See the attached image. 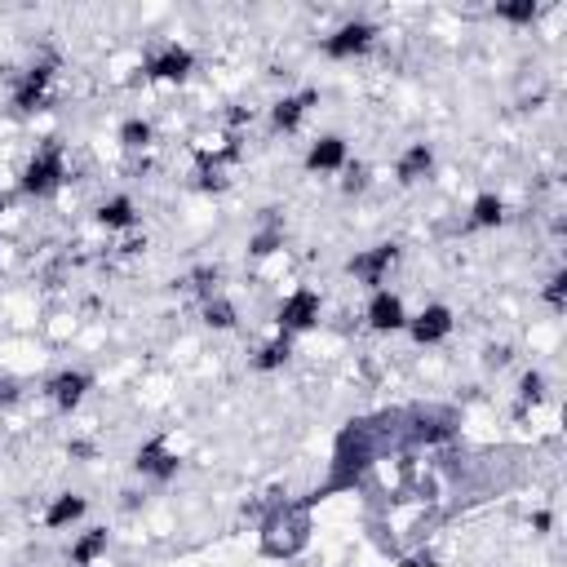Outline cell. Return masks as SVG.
Returning <instances> with one entry per match:
<instances>
[{"label": "cell", "instance_id": "cell-23", "mask_svg": "<svg viewBox=\"0 0 567 567\" xmlns=\"http://www.w3.org/2000/svg\"><path fill=\"white\" fill-rule=\"evenodd\" d=\"M492 14L510 27H532L536 18H541V5H536V0H505V5H497Z\"/></svg>", "mask_w": 567, "mask_h": 567}, {"label": "cell", "instance_id": "cell-6", "mask_svg": "<svg viewBox=\"0 0 567 567\" xmlns=\"http://www.w3.org/2000/svg\"><path fill=\"white\" fill-rule=\"evenodd\" d=\"M395 262H399V244L381 240V244H373V249H359L355 257H350L346 275H350V280H359L368 293H373V288H386V275L395 271Z\"/></svg>", "mask_w": 567, "mask_h": 567}, {"label": "cell", "instance_id": "cell-21", "mask_svg": "<svg viewBox=\"0 0 567 567\" xmlns=\"http://www.w3.org/2000/svg\"><path fill=\"white\" fill-rule=\"evenodd\" d=\"M116 142L125 151H147L151 142H156V125H151L147 116H125L120 120V129H116Z\"/></svg>", "mask_w": 567, "mask_h": 567}, {"label": "cell", "instance_id": "cell-19", "mask_svg": "<svg viewBox=\"0 0 567 567\" xmlns=\"http://www.w3.org/2000/svg\"><path fill=\"white\" fill-rule=\"evenodd\" d=\"M466 218H470L474 231H497V226L505 222V195L501 191H479L470 200Z\"/></svg>", "mask_w": 567, "mask_h": 567}, {"label": "cell", "instance_id": "cell-14", "mask_svg": "<svg viewBox=\"0 0 567 567\" xmlns=\"http://www.w3.org/2000/svg\"><path fill=\"white\" fill-rule=\"evenodd\" d=\"M89 514V497L85 492H58V497H49L45 514H40V528L45 532H71L80 528Z\"/></svg>", "mask_w": 567, "mask_h": 567}, {"label": "cell", "instance_id": "cell-5", "mask_svg": "<svg viewBox=\"0 0 567 567\" xmlns=\"http://www.w3.org/2000/svg\"><path fill=\"white\" fill-rule=\"evenodd\" d=\"M377 23H368V18H346V23H337L333 32L324 36V54L333 58V63H350V58H364L368 49L377 45Z\"/></svg>", "mask_w": 567, "mask_h": 567}, {"label": "cell", "instance_id": "cell-8", "mask_svg": "<svg viewBox=\"0 0 567 567\" xmlns=\"http://www.w3.org/2000/svg\"><path fill=\"white\" fill-rule=\"evenodd\" d=\"M54 63H32L23 71V76L14 80V94H9V107L18 111V116H36V111H45L49 102V89H54Z\"/></svg>", "mask_w": 567, "mask_h": 567}, {"label": "cell", "instance_id": "cell-30", "mask_svg": "<svg viewBox=\"0 0 567 567\" xmlns=\"http://www.w3.org/2000/svg\"><path fill=\"white\" fill-rule=\"evenodd\" d=\"M5 213H9V200H5V195H0V218H5Z\"/></svg>", "mask_w": 567, "mask_h": 567}, {"label": "cell", "instance_id": "cell-7", "mask_svg": "<svg viewBox=\"0 0 567 567\" xmlns=\"http://www.w3.org/2000/svg\"><path fill=\"white\" fill-rule=\"evenodd\" d=\"M408 315L412 311H408L404 293H395V288H373V293H368V302H364V324L373 328V333H381V337L404 333Z\"/></svg>", "mask_w": 567, "mask_h": 567}, {"label": "cell", "instance_id": "cell-13", "mask_svg": "<svg viewBox=\"0 0 567 567\" xmlns=\"http://www.w3.org/2000/svg\"><path fill=\"white\" fill-rule=\"evenodd\" d=\"M350 164V142L342 133H319V138L306 147L302 156V169L315 173V178H328V173H342Z\"/></svg>", "mask_w": 567, "mask_h": 567}, {"label": "cell", "instance_id": "cell-28", "mask_svg": "<svg viewBox=\"0 0 567 567\" xmlns=\"http://www.w3.org/2000/svg\"><path fill=\"white\" fill-rule=\"evenodd\" d=\"M550 528H554V514H545V510H541V514H532V532H536V536H545Z\"/></svg>", "mask_w": 567, "mask_h": 567}, {"label": "cell", "instance_id": "cell-15", "mask_svg": "<svg viewBox=\"0 0 567 567\" xmlns=\"http://www.w3.org/2000/svg\"><path fill=\"white\" fill-rule=\"evenodd\" d=\"M319 102L315 89H302V94H284L271 102V111H266V120H271L275 133H297L302 129V120L311 116V107Z\"/></svg>", "mask_w": 567, "mask_h": 567}, {"label": "cell", "instance_id": "cell-20", "mask_svg": "<svg viewBox=\"0 0 567 567\" xmlns=\"http://www.w3.org/2000/svg\"><path fill=\"white\" fill-rule=\"evenodd\" d=\"M200 319L213 328V333H231V328L240 324V311H235L231 297L209 293V297H204V306H200Z\"/></svg>", "mask_w": 567, "mask_h": 567}, {"label": "cell", "instance_id": "cell-4", "mask_svg": "<svg viewBox=\"0 0 567 567\" xmlns=\"http://www.w3.org/2000/svg\"><path fill=\"white\" fill-rule=\"evenodd\" d=\"M319 319H324V293L311 284H297L293 293H284L280 311H275V328L284 337H302L311 328H319Z\"/></svg>", "mask_w": 567, "mask_h": 567}, {"label": "cell", "instance_id": "cell-1", "mask_svg": "<svg viewBox=\"0 0 567 567\" xmlns=\"http://www.w3.org/2000/svg\"><path fill=\"white\" fill-rule=\"evenodd\" d=\"M373 470V426L368 421H350V426L337 435V448H333V474H328V483L315 492V497H306L302 505L311 510L315 501H324L328 492L337 488H355L364 474Z\"/></svg>", "mask_w": 567, "mask_h": 567}, {"label": "cell", "instance_id": "cell-16", "mask_svg": "<svg viewBox=\"0 0 567 567\" xmlns=\"http://www.w3.org/2000/svg\"><path fill=\"white\" fill-rule=\"evenodd\" d=\"M435 164H439V156L430 142H408L395 160V182L399 187H417V182H426L430 173H435Z\"/></svg>", "mask_w": 567, "mask_h": 567}, {"label": "cell", "instance_id": "cell-9", "mask_svg": "<svg viewBox=\"0 0 567 567\" xmlns=\"http://www.w3.org/2000/svg\"><path fill=\"white\" fill-rule=\"evenodd\" d=\"M457 328V311L448 302H426L417 315H408V328L404 333L412 337L417 346H443Z\"/></svg>", "mask_w": 567, "mask_h": 567}, {"label": "cell", "instance_id": "cell-11", "mask_svg": "<svg viewBox=\"0 0 567 567\" xmlns=\"http://www.w3.org/2000/svg\"><path fill=\"white\" fill-rule=\"evenodd\" d=\"M129 466H133V474H142V479H151V483H169V479H178L182 457L169 448V439H147V443H138Z\"/></svg>", "mask_w": 567, "mask_h": 567}, {"label": "cell", "instance_id": "cell-10", "mask_svg": "<svg viewBox=\"0 0 567 567\" xmlns=\"http://www.w3.org/2000/svg\"><path fill=\"white\" fill-rule=\"evenodd\" d=\"M191 71H195V49L178 45V40H169L147 58V80H156V85H187Z\"/></svg>", "mask_w": 567, "mask_h": 567}, {"label": "cell", "instance_id": "cell-27", "mask_svg": "<svg viewBox=\"0 0 567 567\" xmlns=\"http://www.w3.org/2000/svg\"><path fill=\"white\" fill-rule=\"evenodd\" d=\"M342 173H346V182H342V191H346V195H359V191L368 187V169H364V164H355V169L346 164Z\"/></svg>", "mask_w": 567, "mask_h": 567}, {"label": "cell", "instance_id": "cell-24", "mask_svg": "<svg viewBox=\"0 0 567 567\" xmlns=\"http://www.w3.org/2000/svg\"><path fill=\"white\" fill-rule=\"evenodd\" d=\"M284 249V231L280 226H266V231H257L253 240H249V253L253 257H271V253H280Z\"/></svg>", "mask_w": 567, "mask_h": 567}, {"label": "cell", "instance_id": "cell-17", "mask_svg": "<svg viewBox=\"0 0 567 567\" xmlns=\"http://www.w3.org/2000/svg\"><path fill=\"white\" fill-rule=\"evenodd\" d=\"M94 222L102 226V231H133L138 226V200H133L129 191H116V195H107V200L94 209Z\"/></svg>", "mask_w": 567, "mask_h": 567}, {"label": "cell", "instance_id": "cell-22", "mask_svg": "<svg viewBox=\"0 0 567 567\" xmlns=\"http://www.w3.org/2000/svg\"><path fill=\"white\" fill-rule=\"evenodd\" d=\"M288 355H293V337L275 333L271 342H262V346H257L253 368H257V373H280V368L288 364Z\"/></svg>", "mask_w": 567, "mask_h": 567}, {"label": "cell", "instance_id": "cell-3", "mask_svg": "<svg viewBox=\"0 0 567 567\" xmlns=\"http://www.w3.org/2000/svg\"><path fill=\"white\" fill-rule=\"evenodd\" d=\"M306 532H311L306 505H280V510L262 523V554H271V559H293L306 545Z\"/></svg>", "mask_w": 567, "mask_h": 567}, {"label": "cell", "instance_id": "cell-25", "mask_svg": "<svg viewBox=\"0 0 567 567\" xmlns=\"http://www.w3.org/2000/svg\"><path fill=\"white\" fill-rule=\"evenodd\" d=\"M545 390H550V381H545V373H536V368H528V373L519 377V399L523 404H541Z\"/></svg>", "mask_w": 567, "mask_h": 567}, {"label": "cell", "instance_id": "cell-2", "mask_svg": "<svg viewBox=\"0 0 567 567\" xmlns=\"http://www.w3.org/2000/svg\"><path fill=\"white\" fill-rule=\"evenodd\" d=\"M67 178H71L67 151L58 147V142H45V147L23 164V173H18V191H23L27 200H49V195H58L67 187Z\"/></svg>", "mask_w": 567, "mask_h": 567}, {"label": "cell", "instance_id": "cell-29", "mask_svg": "<svg viewBox=\"0 0 567 567\" xmlns=\"http://www.w3.org/2000/svg\"><path fill=\"white\" fill-rule=\"evenodd\" d=\"M18 399H23V395H18V386H14V381H0V404H18Z\"/></svg>", "mask_w": 567, "mask_h": 567}, {"label": "cell", "instance_id": "cell-12", "mask_svg": "<svg viewBox=\"0 0 567 567\" xmlns=\"http://www.w3.org/2000/svg\"><path fill=\"white\" fill-rule=\"evenodd\" d=\"M89 390H94V373H89V368H58V373L45 381V399L58 412H76L89 399Z\"/></svg>", "mask_w": 567, "mask_h": 567}, {"label": "cell", "instance_id": "cell-26", "mask_svg": "<svg viewBox=\"0 0 567 567\" xmlns=\"http://www.w3.org/2000/svg\"><path fill=\"white\" fill-rule=\"evenodd\" d=\"M545 302H550L554 311H563V302H567V275L563 271H554L550 280H545Z\"/></svg>", "mask_w": 567, "mask_h": 567}, {"label": "cell", "instance_id": "cell-18", "mask_svg": "<svg viewBox=\"0 0 567 567\" xmlns=\"http://www.w3.org/2000/svg\"><path fill=\"white\" fill-rule=\"evenodd\" d=\"M107 550H111V532L107 528H85V532H76V541H71L67 563L71 567H94V563L107 559Z\"/></svg>", "mask_w": 567, "mask_h": 567}]
</instances>
